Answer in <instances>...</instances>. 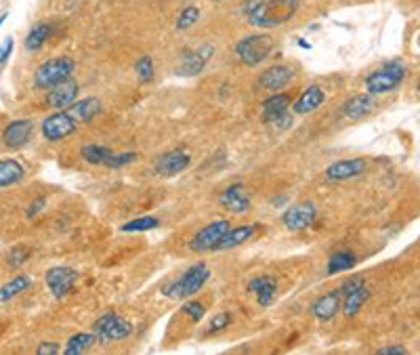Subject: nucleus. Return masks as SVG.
<instances>
[{
    "instance_id": "nucleus-47",
    "label": "nucleus",
    "mask_w": 420,
    "mask_h": 355,
    "mask_svg": "<svg viewBox=\"0 0 420 355\" xmlns=\"http://www.w3.org/2000/svg\"><path fill=\"white\" fill-rule=\"evenodd\" d=\"M217 2H221V0H217Z\"/></svg>"
},
{
    "instance_id": "nucleus-24",
    "label": "nucleus",
    "mask_w": 420,
    "mask_h": 355,
    "mask_svg": "<svg viewBox=\"0 0 420 355\" xmlns=\"http://www.w3.org/2000/svg\"><path fill=\"white\" fill-rule=\"evenodd\" d=\"M68 112L76 118L78 124H82V122H91V120L99 116V112H101V103H99V99H95V97H86V99L74 101V103L68 108Z\"/></svg>"
},
{
    "instance_id": "nucleus-16",
    "label": "nucleus",
    "mask_w": 420,
    "mask_h": 355,
    "mask_svg": "<svg viewBox=\"0 0 420 355\" xmlns=\"http://www.w3.org/2000/svg\"><path fill=\"white\" fill-rule=\"evenodd\" d=\"M290 106H292V97L288 93H273L261 106V118H263V122L275 126L277 120L282 118L284 114H288Z\"/></svg>"
},
{
    "instance_id": "nucleus-43",
    "label": "nucleus",
    "mask_w": 420,
    "mask_h": 355,
    "mask_svg": "<svg viewBox=\"0 0 420 355\" xmlns=\"http://www.w3.org/2000/svg\"><path fill=\"white\" fill-rule=\"evenodd\" d=\"M379 354L381 355H408V349H406V347H401V345H395V347H382V349H379Z\"/></svg>"
},
{
    "instance_id": "nucleus-42",
    "label": "nucleus",
    "mask_w": 420,
    "mask_h": 355,
    "mask_svg": "<svg viewBox=\"0 0 420 355\" xmlns=\"http://www.w3.org/2000/svg\"><path fill=\"white\" fill-rule=\"evenodd\" d=\"M59 351L61 349H59L57 343H42V345H39V349H36V355H57Z\"/></svg>"
},
{
    "instance_id": "nucleus-44",
    "label": "nucleus",
    "mask_w": 420,
    "mask_h": 355,
    "mask_svg": "<svg viewBox=\"0 0 420 355\" xmlns=\"http://www.w3.org/2000/svg\"><path fill=\"white\" fill-rule=\"evenodd\" d=\"M263 2H265V0H246V2H244V9H242V11H244V13L248 15V13H252V11H255V9H257L259 4H263Z\"/></svg>"
},
{
    "instance_id": "nucleus-6",
    "label": "nucleus",
    "mask_w": 420,
    "mask_h": 355,
    "mask_svg": "<svg viewBox=\"0 0 420 355\" xmlns=\"http://www.w3.org/2000/svg\"><path fill=\"white\" fill-rule=\"evenodd\" d=\"M93 334L99 343H112V341H124L133 334V324L116 314H106L93 324Z\"/></svg>"
},
{
    "instance_id": "nucleus-13",
    "label": "nucleus",
    "mask_w": 420,
    "mask_h": 355,
    "mask_svg": "<svg viewBox=\"0 0 420 355\" xmlns=\"http://www.w3.org/2000/svg\"><path fill=\"white\" fill-rule=\"evenodd\" d=\"M32 120H13L11 124L4 126L2 130V143L9 148V150H21L30 137H32Z\"/></svg>"
},
{
    "instance_id": "nucleus-8",
    "label": "nucleus",
    "mask_w": 420,
    "mask_h": 355,
    "mask_svg": "<svg viewBox=\"0 0 420 355\" xmlns=\"http://www.w3.org/2000/svg\"><path fill=\"white\" fill-rule=\"evenodd\" d=\"M212 55H215V48L210 44H200L198 48H190L181 55V61L175 72L179 76H198L206 68V63L212 59Z\"/></svg>"
},
{
    "instance_id": "nucleus-38",
    "label": "nucleus",
    "mask_w": 420,
    "mask_h": 355,
    "mask_svg": "<svg viewBox=\"0 0 420 355\" xmlns=\"http://www.w3.org/2000/svg\"><path fill=\"white\" fill-rule=\"evenodd\" d=\"M231 316L230 314H219V316H215L210 319V326H208V334H217V332H221V330H225L227 326H230Z\"/></svg>"
},
{
    "instance_id": "nucleus-40",
    "label": "nucleus",
    "mask_w": 420,
    "mask_h": 355,
    "mask_svg": "<svg viewBox=\"0 0 420 355\" xmlns=\"http://www.w3.org/2000/svg\"><path fill=\"white\" fill-rule=\"evenodd\" d=\"M13 46H15V42H13V38H11V36H9V38L0 44V66H2V63H6V59L11 57V53H13Z\"/></svg>"
},
{
    "instance_id": "nucleus-37",
    "label": "nucleus",
    "mask_w": 420,
    "mask_h": 355,
    "mask_svg": "<svg viewBox=\"0 0 420 355\" xmlns=\"http://www.w3.org/2000/svg\"><path fill=\"white\" fill-rule=\"evenodd\" d=\"M181 312L190 317V319H193V321H200V319L204 317V314H206V307H204L200 301H188V303L181 307Z\"/></svg>"
},
{
    "instance_id": "nucleus-1",
    "label": "nucleus",
    "mask_w": 420,
    "mask_h": 355,
    "mask_svg": "<svg viewBox=\"0 0 420 355\" xmlns=\"http://www.w3.org/2000/svg\"><path fill=\"white\" fill-rule=\"evenodd\" d=\"M301 6V0H265L252 13H248V21L257 28H277L290 21Z\"/></svg>"
},
{
    "instance_id": "nucleus-45",
    "label": "nucleus",
    "mask_w": 420,
    "mask_h": 355,
    "mask_svg": "<svg viewBox=\"0 0 420 355\" xmlns=\"http://www.w3.org/2000/svg\"><path fill=\"white\" fill-rule=\"evenodd\" d=\"M299 44H301L303 48H311V44H307V42L303 38H299Z\"/></svg>"
},
{
    "instance_id": "nucleus-39",
    "label": "nucleus",
    "mask_w": 420,
    "mask_h": 355,
    "mask_svg": "<svg viewBox=\"0 0 420 355\" xmlns=\"http://www.w3.org/2000/svg\"><path fill=\"white\" fill-rule=\"evenodd\" d=\"M359 286H364V277L362 276H351L347 277L343 282V286H341V294H349V292H353V290H357Z\"/></svg>"
},
{
    "instance_id": "nucleus-21",
    "label": "nucleus",
    "mask_w": 420,
    "mask_h": 355,
    "mask_svg": "<svg viewBox=\"0 0 420 355\" xmlns=\"http://www.w3.org/2000/svg\"><path fill=\"white\" fill-rule=\"evenodd\" d=\"M248 290L255 294V299L261 307H269L277 294V282L273 276H257L255 279H250Z\"/></svg>"
},
{
    "instance_id": "nucleus-7",
    "label": "nucleus",
    "mask_w": 420,
    "mask_h": 355,
    "mask_svg": "<svg viewBox=\"0 0 420 355\" xmlns=\"http://www.w3.org/2000/svg\"><path fill=\"white\" fill-rule=\"evenodd\" d=\"M76 118L68 110H59L42 122V137L46 141L55 143V141H61V139L70 137L72 133H76Z\"/></svg>"
},
{
    "instance_id": "nucleus-27",
    "label": "nucleus",
    "mask_w": 420,
    "mask_h": 355,
    "mask_svg": "<svg viewBox=\"0 0 420 355\" xmlns=\"http://www.w3.org/2000/svg\"><path fill=\"white\" fill-rule=\"evenodd\" d=\"M26 170L24 166L13 158L0 160V187H11L24 179Z\"/></svg>"
},
{
    "instance_id": "nucleus-29",
    "label": "nucleus",
    "mask_w": 420,
    "mask_h": 355,
    "mask_svg": "<svg viewBox=\"0 0 420 355\" xmlns=\"http://www.w3.org/2000/svg\"><path fill=\"white\" fill-rule=\"evenodd\" d=\"M357 265V257L351 250H339L328 259V276L334 274H343V272H351Z\"/></svg>"
},
{
    "instance_id": "nucleus-32",
    "label": "nucleus",
    "mask_w": 420,
    "mask_h": 355,
    "mask_svg": "<svg viewBox=\"0 0 420 355\" xmlns=\"http://www.w3.org/2000/svg\"><path fill=\"white\" fill-rule=\"evenodd\" d=\"M198 19H200V9L195 6V4H188V6H183L181 9V13L177 15V30H190L193 24H198Z\"/></svg>"
},
{
    "instance_id": "nucleus-3",
    "label": "nucleus",
    "mask_w": 420,
    "mask_h": 355,
    "mask_svg": "<svg viewBox=\"0 0 420 355\" xmlns=\"http://www.w3.org/2000/svg\"><path fill=\"white\" fill-rule=\"evenodd\" d=\"M76 70V61L72 57H53L48 61H44L42 66H39V70L34 72V86L48 91L55 84L63 82V80L72 78Z\"/></svg>"
},
{
    "instance_id": "nucleus-36",
    "label": "nucleus",
    "mask_w": 420,
    "mask_h": 355,
    "mask_svg": "<svg viewBox=\"0 0 420 355\" xmlns=\"http://www.w3.org/2000/svg\"><path fill=\"white\" fill-rule=\"evenodd\" d=\"M137 158H139V154H137V152L112 154V156L108 158V162H106V166H108V168H122V166H126V164H133Z\"/></svg>"
},
{
    "instance_id": "nucleus-5",
    "label": "nucleus",
    "mask_w": 420,
    "mask_h": 355,
    "mask_svg": "<svg viewBox=\"0 0 420 355\" xmlns=\"http://www.w3.org/2000/svg\"><path fill=\"white\" fill-rule=\"evenodd\" d=\"M273 51V38L269 34H250L235 44V55L242 63L255 68L263 63Z\"/></svg>"
},
{
    "instance_id": "nucleus-31",
    "label": "nucleus",
    "mask_w": 420,
    "mask_h": 355,
    "mask_svg": "<svg viewBox=\"0 0 420 355\" xmlns=\"http://www.w3.org/2000/svg\"><path fill=\"white\" fill-rule=\"evenodd\" d=\"M114 152L108 148V145H99V143H91V145H84L82 150H80V156L84 158V162H88V164H106L108 158L112 156Z\"/></svg>"
},
{
    "instance_id": "nucleus-19",
    "label": "nucleus",
    "mask_w": 420,
    "mask_h": 355,
    "mask_svg": "<svg viewBox=\"0 0 420 355\" xmlns=\"http://www.w3.org/2000/svg\"><path fill=\"white\" fill-rule=\"evenodd\" d=\"M324 101H326L324 88L317 86V84H311V86H307L305 91H303V95H301V97L294 101V106H290V108H292V112H294L297 116H305V114L315 112Z\"/></svg>"
},
{
    "instance_id": "nucleus-18",
    "label": "nucleus",
    "mask_w": 420,
    "mask_h": 355,
    "mask_svg": "<svg viewBox=\"0 0 420 355\" xmlns=\"http://www.w3.org/2000/svg\"><path fill=\"white\" fill-rule=\"evenodd\" d=\"M191 164V156L183 150H173L164 156H160L158 162H155V173L158 175H164V177H173V175H179L183 173L188 166Z\"/></svg>"
},
{
    "instance_id": "nucleus-46",
    "label": "nucleus",
    "mask_w": 420,
    "mask_h": 355,
    "mask_svg": "<svg viewBox=\"0 0 420 355\" xmlns=\"http://www.w3.org/2000/svg\"><path fill=\"white\" fill-rule=\"evenodd\" d=\"M4 21H6V13H4V15H0V28H2V24H4Z\"/></svg>"
},
{
    "instance_id": "nucleus-12",
    "label": "nucleus",
    "mask_w": 420,
    "mask_h": 355,
    "mask_svg": "<svg viewBox=\"0 0 420 355\" xmlns=\"http://www.w3.org/2000/svg\"><path fill=\"white\" fill-rule=\"evenodd\" d=\"M78 82L74 78L63 80L59 84H55L53 88H48V97H46V106L51 110H68L78 97Z\"/></svg>"
},
{
    "instance_id": "nucleus-34",
    "label": "nucleus",
    "mask_w": 420,
    "mask_h": 355,
    "mask_svg": "<svg viewBox=\"0 0 420 355\" xmlns=\"http://www.w3.org/2000/svg\"><path fill=\"white\" fill-rule=\"evenodd\" d=\"M28 257H30V250H28V248L15 246V248L6 254V265H9L11 269H17V267H21V265L28 261Z\"/></svg>"
},
{
    "instance_id": "nucleus-17",
    "label": "nucleus",
    "mask_w": 420,
    "mask_h": 355,
    "mask_svg": "<svg viewBox=\"0 0 420 355\" xmlns=\"http://www.w3.org/2000/svg\"><path fill=\"white\" fill-rule=\"evenodd\" d=\"M364 170H366V160H341V162H334L332 166L326 168V179H328V181H349V179L359 177Z\"/></svg>"
},
{
    "instance_id": "nucleus-25",
    "label": "nucleus",
    "mask_w": 420,
    "mask_h": 355,
    "mask_svg": "<svg viewBox=\"0 0 420 355\" xmlns=\"http://www.w3.org/2000/svg\"><path fill=\"white\" fill-rule=\"evenodd\" d=\"M53 32H55V28H53V24H36V26H32V30L28 32V36L24 40V46H26V51H30V53H36L40 51L51 36H53Z\"/></svg>"
},
{
    "instance_id": "nucleus-30",
    "label": "nucleus",
    "mask_w": 420,
    "mask_h": 355,
    "mask_svg": "<svg viewBox=\"0 0 420 355\" xmlns=\"http://www.w3.org/2000/svg\"><path fill=\"white\" fill-rule=\"evenodd\" d=\"M95 343H97V336H95V334H88V332H78L76 336H72V339L68 341V345H66L63 354L66 355L84 354V351H88V349H91Z\"/></svg>"
},
{
    "instance_id": "nucleus-15",
    "label": "nucleus",
    "mask_w": 420,
    "mask_h": 355,
    "mask_svg": "<svg viewBox=\"0 0 420 355\" xmlns=\"http://www.w3.org/2000/svg\"><path fill=\"white\" fill-rule=\"evenodd\" d=\"M219 204L230 210V212H235V215H242V212H248L250 210V194L246 192V187L242 183H233L230 185L221 196H219Z\"/></svg>"
},
{
    "instance_id": "nucleus-10",
    "label": "nucleus",
    "mask_w": 420,
    "mask_h": 355,
    "mask_svg": "<svg viewBox=\"0 0 420 355\" xmlns=\"http://www.w3.org/2000/svg\"><path fill=\"white\" fill-rule=\"evenodd\" d=\"M78 279V272L72 269V267H66V265H59V267H51L44 276V282L51 290V294L55 299H63L68 292H72L74 284Z\"/></svg>"
},
{
    "instance_id": "nucleus-14",
    "label": "nucleus",
    "mask_w": 420,
    "mask_h": 355,
    "mask_svg": "<svg viewBox=\"0 0 420 355\" xmlns=\"http://www.w3.org/2000/svg\"><path fill=\"white\" fill-rule=\"evenodd\" d=\"M292 80H294V70L290 66L280 63V66H271L265 72H261L259 86L265 91H271V93H277V91L286 88Z\"/></svg>"
},
{
    "instance_id": "nucleus-41",
    "label": "nucleus",
    "mask_w": 420,
    "mask_h": 355,
    "mask_svg": "<svg viewBox=\"0 0 420 355\" xmlns=\"http://www.w3.org/2000/svg\"><path fill=\"white\" fill-rule=\"evenodd\" d=\"M44 204H46V200H44V197H36V200H34V202L28 206V210H26V217H28V219H34L39 212H42Z\"/></svg>"
},
{
    "instance_id": "nucleus-28",
    "label": "nucleus",
    "mask_w": 420,
    "mask_h": 355,
    "mask_svg": "<svg viewBox=\"0 0 420 355\" xmlns=\"http://www.w3.org/2000/svg\"><path fill=\"white\" fill-rule=\"evenodd\" d=\"M368 299H370V290H368L366 286H359L357 290L344 294V301L343 305H341V309H343V314L347 317H355L362 312V307L366 305Z\"/></svg>"
},
{
    "instance_id": "nucleus-4",
    "label": "nucleus",
    "mask_w": 420,
    "mask_h": 355,
    "mask_svg": "<svg viewBox=\"0 0 420 355\" xmlns=\"http://www.w3.org/2000/svg\"><path fill=\"white\" fill-rule=\"evenodd\" d=\"M208 277L210 269L206 267V263H193L183 276L164 288V294L170 299H190L208 282Z\"/></svg>"
},
{
    "instance_id": "nucleus-35",
    "label": "nucleus",
    "mask_w": 420,
    "mask_h": 355,
    "mask_svg": "<svg viewBox=\"0 0 420 355\" xmlns=\"http://www.w3.org/2000/svg\"><path fill=\"white\" fill-rule=\"evenodd\" d=\"M135 72H137V76L141 82H150L153 78V61L152 57H148V55H143L137 63H135Z\"/></svg>"
},
{
    "instance_id": "nucleus-26",
    "label": "nucleus",
    "mask_w": 420,
    "mask_h": 355,
    "mask_svg": "<svg viewBox=\"0 0 420 355\" xmlns=\"http://www.w3.org/2000/svg\"><path fill=\"white\" fill-rule=\"evenodd\" d=\"M30 286H32V276H28V274H19V276L11 277L6 284L0 286V303H9L11 299L26 292Z\"/></svg>"
},
{
    "instance_id": "nucleus-20",
    "label": "nucleus",
    "mask_w": 420,
    "mask_h": 355,
    "mask_svg": "<svg viewBox=\"0 0 420 355\" xmlns=\"http://www.w3.org/2000/svg\"><path fill=\"white\" fill-rule=\"evenodd\" d=\"M341 290H332L324 297H319L313 305H311V314L317 317L319 321H330L332 317L339 314L341 309Z\"/></svg>"
},
{
    "instance_id": "nucleus-23",
    "label": "nucleus",
    "mask_w": 420,
    "mask_h": 355,
    "mask_svg": "<svg viewBox=\"0 0 420 355\" xmlns=\"http://www.w3.org/2000/svg\"><path fill=\"white\" fill-rule=\"evenodd\" d=\"M257 232V223H250V225H240L235 230H227V234L221 237V242L215 246V250H230V248H235L244 242H248L250 237L255 236Z\"/></svg>"
},
{
    "instance_id": "nucleus-11",
    "label": "nucleus",
    "mask_w": 420,
    "mask_h": 355,
    "mask_svg": "<svg viewBox=\"0 0 420 355\" xmlns=\"http://www.w3.org/2000/svg\"><path fill=\"white\" fill-rule=\"evenodd\" d=\"M315 217H317V208L315 204L311 202H303V204H294L290 206L284 217H282V223L290 230V232H301V230H307L315 223Z\"/></svg>"
},
{
    "instance_id": "nucleus-22",
    "label": "nucleus",
    "mask_w": 420,
    "mask_h": 355,
    "mask_svg": "<svg viewBox=\"0 0 420 355\" xmlns=\"http://www.w3.org/2000/svg\"><path fill=\"white\" fill-rule=\"evenodd\" d=\"M374 108H377V103H374L372 95L366 93V95H355L349 101H344L343 108H341V114L349 120H359L364 118V116H368Z\"/></svg>"
},
{
    "instance_id": "nucleus-33",
    "label": "nucleus",
    "mask_w": 420,
    "mask_h": 355,
    "mask_svg": "<svg viewBox=\"0 0 420 355\" xmlns=\"http://www.w3.org/2000/svg\"><path fill=\"white\" fill-rule=\"evenodd\" d=\"M160 225V221L155 217H141V219H133L128 223L122 225V232L124 234H133V232H150V230H155Z\"/></svg>"
},
{
    "instance_id": "nucleus-9",
    "label": "nucleus",
    "mask_w": 420,
    "mask_h": 355,
    "mask_svg": "<svg viewBox=\"0 0 420 355\" xmlns=\"http://www.w3.org/2000/svg\"><path fill=\"white\" fill-rule=\"evenodd\" d=\"M231 227L230 221L225 219H219V221H212L208 223L204 230H200L195 237L190 242V248L193 252H206V250H215V246L221 242V237L227 234V230Z\"/></svg>"
},
{
    "instance_id": "nucleus-2",
    "label": "nucleus",
    "mask_w": 420,
    "mask_h": 355,
    "mask_svg": "<svg viewBox=\"0 0 420 355\" xmlns=\"http://www.w3.org/2000/svg\"><path fill=\"white\" fill-rule=\"evenodd\" d=\"M406 66L399 61V59H395V61H389V63H384L381 66L379 70H374V72H370L366 80H364V84H366V91L370 93V95H384V93H391V91H395L404 78H406Z\"/></svg>"
}]
</instances>
